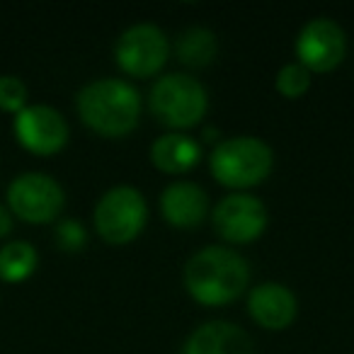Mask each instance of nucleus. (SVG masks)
<instances>
[{
	"mask_svg": "<svg viewBox=\"0 0 354 354\" xmlns=\"http://www.w3.org/2000/svg\"><path fill=\"white\" fill-rule=\"evenodd\" d=\"M250 284V265L243 255L223 245L197 250L185 265V286L202 306H226Z\"/></svg>",
	"mask_w": 354,
	"mask_h": 354,
	"instance_id": "obj_1",
	"label": "nucleus"
},
{
	"mask_svg": "<svg viewBox=\"0 0 354 354\" xmlns=\"http://www.w3.org/2000/svg\"><path fill=\"white\" fill-rule=\"evenodd\" d=\"M78 114L93 131L107 138L127 136L136 129L141 114V95L131 83L102 78L78 93Z\"/></svg>",
	"mask_w": 354,
	"mask_h": 354,
	"instance_id": "obj_2",
	"label": "nucleus"
},
{
	"mask_svg": "<svg viewBox=\"0 0 354 354\" xmlns=\"http://www.w3.org/2000/svg\"><path fill=\"white\" fill-rule=\"evenodd\" d=\"M209 165L216 183L226 187H255L270 177L274 153L265 141L255 136H233L214 146Z\"/></svg>",
	"mask_w": 354,
	"mask_h": 354,
	"instance_id": "obj_3",
	"label": "nucleus"
},
{
	"mask_svg": "<svg viewBox=\"0 0 354 354\" xmlns=\"http://www.w3.org/2000/svg\"><path fill=\"white\" fill-rule=\"evenodd\" d=\"M148 107L160 124L172 129L197 127L209 109L207 88L197 78L170 73L156 80L148 95Z\"/></svg>",
	"mask_w": 354,
	"mask_h": 354,
	"instance_id": "obj_4",
	"label": "nucleus"
},
{
	"mask_svg": "<svg viewBox=\"0 0 354 354\" xmlns=\"http://www.w3.org/2000/svg\"><path fill=\"white\" fill-rule=\"evenodd\" d=\"M148 218V207L136 187L119 185L102 194L95 207V228L100 238L112 245L131 243L143 231Z\"/></svg>",
	"mask_w": 354,
	"mask_h": 354,
	"instance_id": "obj_5",
	"label": "nucleus"
},
{
	"mask_svg": "<svg viewBox=\"0 0 354 354\" xmlns=\"http://www.w3.org/2000/svg\"><path fill=\"white\" fill-rule=\"evenodd\" d=\"M114 56L124 73L133 75V78H151V75L160 73L162 66L167 64L170 44L160 27L141 22V25L129 27L119 37Z\"/></svg>",
	"mask_w": 354,
	"mask_h": 354,
	"instance_id": "obj_6",
	"label": "nucleus"
},
{
	"mask_svg": "<svg viewBox=\"0 0 354 354\" xmlns=\"http://www.w3.org/2000/svg\"><path fill=\"white\" fill-rule=\"evenodd\" d=\"M8 202L12 212L25 221L49 223L61 214L66 197L54 177L41 175V172H27L12 180L8 189Z\"/></svg>",
	"mask_w": 354,
	"mask_h": 354,
	"instance_id": "obj_7",
	"label": "nucleus"
},
{
	"mask_svg": "<svg viewBox=\"0 0 354 354\" xmlns=\"http://www.w3.org/2000/svg\"><path fill=\"white\" fill-rule=\"evenodd\" d=\"M347 54V37L342 27L330 17H315L306 22L296 39V56L306 71L330 73L342 64Z\"/></svg>",
	"mask_w": 354,
	"mask_h": 354,
	"instance_id": "obj_8",
	"label": "nucleus"
},
{
	"mask_svg": "<svg viewBox=\"0 0 354 354\" xmlns=\"http://www.w3.org/2000/svg\"><path fill=\"white\" fill-rule=\"evenodd\" d=\"M216 233L228 243H252L267 228V209L252 194H228L212 214Z\"/></svg>",
	"mask_w": 354,
	"mask_h": 354,
	"instance_id": "obj_9",
	"label": "nucleus"
},
{
	"mask_svg": "<svg viewBox=\"0 0 354 354\" xmlns=\"http://www.w3.org/2000/svg\"><path fill=\"white\" fill-rule=\"evenodd\" d=\"M15 133L27 151L37 156H54L68 141V124L54 107L35 104L15 117Z\"/></svg>",
	"mask_w": 354,
	"mask_h": 354,
	"instance_id": "obj_10",
	"label": "nucleus"
},
{
	"mask_svg": "<svg viewBox=\"0 0 354 354\" xmlns=\"http://www.w3.org/2000/svg\"><path fill=\"white\" fill-rule=\"evenodd\" d=\"M248 310H250L252 320L265 330H284L294 323L296 310V296L289 286L277 284V281H267L250 291L248 296Z\"/></svg>",
	"mask_w": 354,
	"mask_h": 354,
	"instance_id": "obj_11",
	"label": "nucleus"
},
{
	"mask_svg": "<svg viewBox=\"0 0 354 354\" xmlns=\"http://www.w3.org/2000/svg\"><path fill=\"white\" fill-rule=\"evenodd\" d=\"M183 354H255V344L241 325L209 320L189 335Z\"/></svg>",
	"mask_w": 354,
	"mask_h": 354,
	"instance_id": "obj_12",
	"label": "nucleus"
},
{
	"mask_svg": "<svg viewBox=\"0 0 354 354\" xmlns=\"http://www.w3.org/2000/svg\"><path fill=\"white\" fill-rule=\"evenodd\" d=\"M160 212L177 228H197L209 214V197L194 183H175L160 194Z\"/></svg>",
	"mask_w": 354,
	"mask_h": 354,
	"instance_id": "obj_13",
	"label": "nucleus"
},
{
	"mask_svg": "<svg viewBox=\"0 0 354 354\" xmlns=\"http://www.w3.org/2000/svg\"><path fill=\"white\" fill-rule=\"evenodd\" d=\"M202 158V148L192 136L185 133H165L151 146V160L165 175H183L192 170Z\"/></svg>",
	"mask_w": 354,
	"mask_h": 354,
	"instance_id": "obj_14",
	"label": "nucleus"
},
{
	"mask_svg": "<svg viewBox=\"0 0 354 354\" xmlns=\"http://www.w3.org/2000/svg\"><path fill=\"white\" fill-rule=\"evenodd\" d=\"M175 54L189 68H204L218 54V39L207 27H189L180 32L175 41Z\"/></svg>",
	"mask_w": 354,
	"mask_h": 354,
	"instance_id": "obj_15",
	"label": "nucleus"
},
{
	"mask_svg": "<svg viewBox=\"0 0 354 354\" xmlns=\"http://www.w3.org/2000/svg\"><path fill=\"white\" fill-rule=\"evenodd\" d=\"M37 267V250L25 241L8 243L0 250V279L6 281H22L35 272Z\"/></svg>",
	"mask_w": 354,
	"mask_h": 354,
	"instance_id": "obj_16",
	"label": "nucleus"
},
{
	"mask_svg": "<svg viewBox=\"0 0 354 354\" xmlns=\"http://www.w3.org/2000/svg\"><path fill=\"white\" fill-rule=\"evenodd\" d=\"M274 85L286 100H299V97H304L310 88V71H306L301 64H286L284 68L277 73Z\"/></svg>",
	"mask_w": 354,
	"mask_h": 354,
	"instance_id": "obj_17",
	"label": "nucleus"
},
{
	"mask_svg": "<svg viewBox=\"0 0 354 354\" xmlns=\"http://www.w3.org/2000/svg\"><path fill=\"white\" fill-rule=\"evenodd\" d=\"M27 102V88L15 75H0V109L6 112H17L25 109Z\"/></svg>",
	"mask_w": 354,
	"mask_h": 354,
	"instance_id": "obj_18",
	"label": "nucleus"
},
{
	"mask_svg": "<svg viewBox=\"0 0 354 354\" xmlns=\"http://www.w3.org/2000/svg\"><path fill=\"white\" fill-rule=\"evenodd\" d=\"M88 236H85V228L78 221H61L56 228V243H59L61 250L66 252H78L85 245Z\"/></svg>",
	"mask_w": 354,
	"mask_h": 354,
	"instance_id": "obj_19",
	"label": "nucleus"
},
{
	"mask_svg": "<svg viewBox=\"0 0 354 354\" xmlns=\"http://www.w3.org/2000/svg\"><path fill=\"white\" fill-rule=\"evenodd\" d=\"M10 228H12V218H10V214H8L6 209L0 207V238L8 236V233H10Z\"/></svg>",
	"mask_w": 354,
	"mask_h": 354,
	"instance_id": "obj_20",
	"label": "nucleus"
},
{
	"mask_svg": "<svg viewBox=\"0 0 354 354\" xmlns=\"http://www.w3.org/2000/svg\"><path fill=\"white\" fill-rule=\"evenodd\" d=\"M218 136H221V133H218L216 129H212V127L204 129V141H216Z\"/></svg>",
	"mask_w": 354,
	"mask_h": 354,
	"instance_id": "obj_21",
	"label": "nucleus"
}]
</instances>
